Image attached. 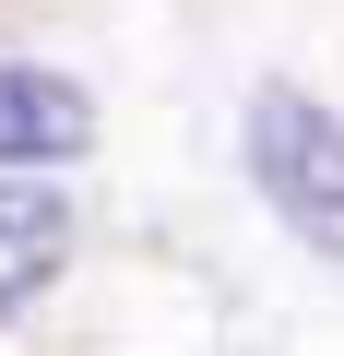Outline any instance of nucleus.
<instances>
[{
  "mask_svg": "<svg viewBox=\"0 0 344 356\" xmlns=\"http://www.w3.org/2000/svg\"><path fill=\"white\" fill-rule=\"evenodd\" d=\"M249 178L320 261H344V119L320 95H297V83L249 95Z\"/></svg>",
  "mask_w": 344,
  "mask_h": 356,
  "instance_id": "f257e3e1",
  "label": "nucleus"
},
{
  "mask_svg": "<svg viewBox=\"0 0 344 356\" xmlns=\"http://www.w3.org/2000/svg\"><path fill=\"white\" fill-rule=\"evenodd\" d=\"M95 143V95L72 72H36V60H0V166L36 178V166H72Z\"/></svg>",
  "mask_w": 344,
  "mask_h": 356,
  "instance_id": "f03ea898",
  "label": "nucleus"
},
{
  "mask_svg": "<svg viewBox=\"0 0 344 356\" xmlns=\"http://www.w3.org/2000/svg\"><path fill=\"white\" fill-rule=\"evenodd\" d=\"M60 261H72V202L48 191V178H13V166H0V321H13Z\"/></svg>",
  "mask_w": 344,
  "mask_h": 356,
  "instance_id": "7ed1b4c3",
  "label": "nucleus"
}]
</instances>
